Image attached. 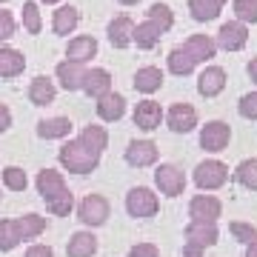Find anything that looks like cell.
Here are the masks:
<instances>
[{
    "instance_id": "cell-1",
    "label": "cell",
    "mask_w": 257,
    "mask_h": 257,
    "mask_svg": "<svg viewBox=\"0 0 257 257\" xmlns=\"http://www.w3.org/2000/svg\"><path fill=\"white\" fill-rule=\"evenodd\" d=\"M57 160H60V166H63L66 172H72V175H89V172H94V169L100 166V155H97V152H92L89 146H83L80 140H72V138L60 146Z\"/></svg>"
},
{
    "instance_id": "cell-2",
    "label": "cell",
    "mask_w": 257,
    "mask_h": 257,
    "mask_svg": "<svg viewBox=\"0 0 257 257\" xmlns=\"http://www.w3.org/2000/svg\"><path fill=\"white\" fill-rule=\"evenodd\" d=\"M217 243V223H197L189 220L186 226V246L183 257H203V251Z\"/></svg>"
},
{
    "instance_id": "cell-3",
    "label": "cell",
    "mask_w": 257,
    "mask_h": 257,
    "mask_svg": "<svg viewBox=\"0 0 257 257\" xmlns=\"http://www.w3.org/2000/svg\"><path fill=\"white\" fill-rule=\"evenodd\" d=\"M229 180V166L220 163V160H203L194 169V183L200 192H214V189H223Z\"/></svg>"
},
{
    "instance_id": "cell-4",
    "label": "cell",
    "mask_w": 257,
    "mask_h": 257,
    "mask_svg": "<svg viewBox=\"0 0 257 257\" xmlns=\"http://www.w3.org/2000/svg\"><path fill=\"white\" fill-rule=\"evenodd\" d=\"M157 209H160V200H157V194L152 189H146V186H135L126 194V211L132 217H155Z\"/></svg>"
},
{
    "instance_id": "cell-5",
    "label": "cell",
    "mask_w": 257,
    "mask_h": 257,
    "mask_svg": "<svg viewBox=\"0 0 257 257\" xmlns=\"http://www.w3.org/2000/svg\"><path fill=\"white\" fill-rule=\"evenodd\" d=\"M229 140H231V126L226 120H209L200 128V146L206 152H211V155L223 152V149L229 146Z\"/></svg>"
},
{
    "instance_id": "cell-6",
    "label": "cell",
    "mask_w": 257,
    "mask_h": 257,
    "mask_svg": "<svg viewBox=\"0 0 257 257\" xmlns=\"http://www.w3.org/2000/svg\"><path fill=\"white\" fill-rule=\"evenodd\" d=\"M77 217L86 226H103L109 220V200L103 194H86L77 206Z\"/></svg>"
},
{
    "instance_id": "cell-7",
    "label": "cell",
    "mask_w": 257,
    "mask_h": 257,
    "mask_svg": "<svg viewBox=\"0 0 257 257\" xmlns=\"http://www.w3.org/2000/svg\"><path fill=\"white\" fill-rule=\"evenodd\" d=\"M155 183L166 197H177V194H183V189H186V175L175 163H160L155 169Z\"/></svg>"
},
{
    "instance_id": "cell-8",
    "label": "cell",
    "mask_w": 257,
    "mask_h": 257,
    "mask_svg": "<svg viewBox=\"0 0 257 257\" xmlns=\"http://www.w3.org/2000/svg\"><path fill=\"white\" fill-rule=\"evenodd\" d=\"M223 214V203L214 194H194L189 203V217L197 223H217Z\"/></svg>"
},
{
    "instance_id": "cell-9",
    "label": "cell",
    "mask_w": 257,
    "mask_h": 257,
    "mask_svg": "<svg viewBox=\"0 0 257 257\" xmlns=\"http://www.w3.org/2000/svg\"><path fill=\"white\" fill-rule=\"evenodd\" d=\"M166 123L175 135H189L197 126V109L192 103H175L172 109L166 111Z\"/></svg>"
},
{
    "instance_id": "cell-10",
    "label": "cell",
    "mask_w": 257,
    "mask_h": 257,
    "mask_svg": "<svg viewBox=\"0 0 257 257\" xmlns=\"http://www.w3.org/2000/svg\"><path fill=\"white\" fill-rule=\"evenodd\" d=\"M214 43L220 49H226V52H240V49L248 43V26H243L240 20H229V23L220 26Z\"/></svg>"
},
{
    "instance_id": "cell-11",
    "label": "cell",
    "mask_w": 257,
    "mask_h": 257,
    "mask_svg": "<svg viewBox=\"0 0 257 257\" xmlns=\"http://www.w3.org/2000/svg\"><path fill=\"white\" fill-rule=\"evenodd\" d=\"M157 143H152V140H132L126 146V163L135 166V169H146V166H155L157 163Z\"/></svg>"
},
{
    "instance_id": "cell-12",
    "label": "cell",
    "mask_w": 257,
    "mask_h": 257,
    "mask_svg": "<svg viewBox=\"0 0 257 257\" xmlns=\"http://www.w3.org/2000/svg\"><path fill=\"white\" fill-rule=\"evenodd\" d=\"M35 186H37V192H40V197H43L46 203L69 192V186H66L63 175H60V172H55V169H43V172H37Z\"/></svg>"
},
{
    "instance_id": "cell-13",
    "label": "cell",
    "mask_w": 257,
    "mask_h": 257,
    "mask_svg": "<svg viewBox=\"0 0 257 257\" xmlns=\"http://www.w3.org/2000/svg\"><path fill=\"white\" fill-rule=\"evenodd\" d=\"M163 109H160V103L157 100H140L138 106H135V114H132V120H135V126L143 128V132H155V128H160V120H163Z\"/></svg>"
},
{
    "instance_id": "cell-14",
    "label": "cell",
    "mask_w": 257,
    "mask_h": 257,
    "mask_svg": "<svg viewBox=\"0 0 257 257\" xmlns=\"http://www.w3.org/2000/svg\"><path fill=\"white\" fill-rule=\"evenodd\" d=\"M86 66L83 63H72V60H63V63H57L55 69V77L60 80L66 92H83V80H86Z\"/></svg>"
},
{
    "instance_id": "cell-15",
    "label": "cell",
    "mask_w": 257,
    "mask_h": 257,
    "mask_svg": "<svg viewBox=\"0 0 257 257\" xmlns=\"http://www.w3.org/2000/svg\"><path fill=\"white\" fill-rule=\"evenodd\" d=\"M135 20L128 18V15H117V18L109 23V29H106V35H109V43L114 49H126L132 46V40H135Z\"/></svg>"
},
{
    "instance_id": "cell-16",
    "label": "cell",
    "mask_w": 257,
    "mask_h": 257,
    "mask_svg": "<svg viewBox=\"0 0 257 257\" xmlns=\"http://www.w3.org/2000/svg\"><path fill=\"white\" fill-rule=\"evenodd\" d=\"M97 55V40L92 35H77L69 40V46H66V60H72V63H89L92 57Z\"/></svg>"
},
{
    "instance_id": "cell-17",
    "label": "cell",
    "mask_w": 257,
    "mask_h": 257,
    "mask_svg": "<svg viewBox=\"0 0 257 257\" xmlns=\"http://www.w3.org/2000/svg\"><path fill=\"white\" fill-rule=\"evenodd\" d=\"M94 109H97V117L103 123H114V120H120L126 114V97L120 92H109V94H103V97H97Z\"/></svg>"
},
{
    "instance_id": "cell-18",
    "label": "cell",
    "mask_w": 257,
    "mask_h": 257,
    "mask_svg": "<svg viewBox=\"0 0 257 257\" xmlns=\"http://www.w3.org/2000/svg\"><path fill=\"white\" fill-rule=\"evenodd\" d=\"M223 89H226V72L220 66H206L197 77V92L203 97H217Z\"/></svg>"
},
{
    "instance_id": "cell-19",
    "label": "cell",
    "mask_w": 257,
    "mask_h": 257,
    "mask_svg": "<svg viewBox=\"0 0 257 257\" xmlns=\"http://www.w3.org/2000/svg\"><path fill=\"white\" fill-rule=\"evenodd\" d=\"M83 92L89 94V97H103V94L111 92V74L106 72V69H100V66H94V69H89L86 72V80H83Z\"/></svg>"
},
{
    "instance_id": "cell-20",
    "label": "cell",
    "mask_w": 257,
    "mask_h": 257,
    "mask_svg": "<svg viewBox=\"0 0 257 257\" xmlns=\"http://www.w3.org/2000/svg\"><path fill=\"white\" fill-rule=\"evenodd\" d=\"M163 69L160 66H140L135 72V89L140 94H155L160 86H163Z\"/></svg>"
},
{
    "instance_id": "cell-21",
    "label": "cell",
    "mask_w": 257,
    "mask_h": 257,
    "mask_svg": "<svg viewBox=\"0 0 257 257\" xmlns=\"http://www.w3.org/2000/svg\"><path fill=\"white\" fill-rule=\"evenodd\" d=\"M183 49L194 57V63H206V60H211V57L217 55V43L209 35H192L183 43Z\"/></svg>"
},
{
    "instance_id": "cell-22",
    "label": "cell",
    "mask_w": 257,
    "mask_h": 257,
    "mask_svg": "<svg viewBox=\"0 0 257 257\" xmlns=\"http://www.w3.org/2000/svg\"><path fill=\"white\" fill-rule=\"evenodd\" d=\"M77 23H80V12L74 9V6H57L52 12V32L60 37L72 35L74 29H77Z\"/></svg>"
},
{
    "instance_id": "cell-23",
    "label": "cell",
    "mask_w": 257,
    "mask_h": 257,
    "mask_svg": "<svg viewBox=\"0 0 257 257\" xmlns=\"http://www.w3.org/2000/svg\"><path fill=\"white\" fill-rule=\"evenodd\" d=\"M72 135V120L69 117H46L37 123V138L43 140H63Z\"/></svg>"
},
{
    "instance_id": "cell-24",
    "label": "cell",
    "mask_w": 257,
    "mask_h": 257,
    "mask_svg": "<svg viewBox=\"0 0 257 257\" xmlns=\"http://www.w3.org/2000/svg\"><path fill=\"white\" fill-rule=\"evenodd\" d=\"M55 83L49 80L46 74H37L35 80L29 83V100L35 103V106H49V103H55Z\"/></svg>"
},
{
    "instance_id": "cell-25",
    "label": "cell",
    "mask_w": 257,
    "mask_h": 257,
    "mask_svg": "<svg viewBox=\"0 0 257 257\" xmlns=\"http://www.w3.org/2000/svg\"><path fill=\"white\" fill-rule=\"evenodd\" d=\"M23 69H26L23 52L12 46H0V77H18V74H23Z\"/></svg>"
},
{
    "instance_id": "cell-26",
    "label": "cell",
    "mask_w": 257,
    "mask_h": 257,
    "mask_svg": "<svg viewBox=\"0 0 257 257\" xmlns=\"http://www.w3.org/2000/svg\"><path fill=\"white\" fill-rule=\"evenodd\" d=\"M94 251H97V237L92 231H74L69 237V246H66L69 257H92Z\"/></svg>"
},
{
    "instance_id": "cell-27",
    "label": "cell",
    "mask_w": 257,
    "mask_h": 257,
    "mask_svg": "<svg viewBox=\"0 0 257 257\" xmlns=\"http://www.w3.org/2000/svg\"><path fill=\"white\" fill-rule=\"evenodd\" d=\"M166 66H169V72L177 74V77H186V74H192L194 69H197L194 57L189 55L183 46H175L172 52H169V57H166Z\"/></svg>"
},
{
    "instance_id": "cell-28",
    "label": "cell",
    "mask_w": 257,
    "mask_h": 257,
    "mask_svg": "<svg viewBox=\"0 0 257 257\" xmlns=\"http://www.w3.org/2000/svg\"><path fill=\"white\" fill-rule=\"evenodd\" d=\"M83 143V146H89L92 152H97V155H103V149L109 146V132L103 126H97V123H92V126H86L80 132V138H77Z\"/></svg>"
},
{
    "instance_id": "cell-29",
    "label": "cell",
    "mask_w": 257,
    "mask_h": 257,
    "mask_svg": "<svg viewBox=\"0 0 257 257\" xmlns=\"http://www.w3.org/2000/svg\"><path fill=\"white\" fill-rule=\"evenodd\" d=\"M160 37H163V32L155 26V23H149V20H143V23H138L135 26V40L132 43H138V49H155L157 43H160Z\"/></svg>"
},
{
    "instance_id": "cell-30",
    "label": "cell",
    "mask_w": 257,
    "mask_h": 257,
    "mask_svg": "<svg viewBox=\"0 0 257 257\" xmlns=\"http://www.w3.org/2000/svg\"><path fill=\"white\" fill-rule=\"evenodd\" d=\"M234 180H237L243 189H248V192H257V157L240 160L237 169H234Z\"/></svg>"
},
{
    "instance_id": "cell-31",
    "label": "cell",
    "mask_w": 257,
    "mask_h": 257,
    "mask_svg": "<svg viewBox=\"0 0 257 257\" xmlns=\"http://www.w3.org/2000/svg\"><path fill=\"white\" fill-rule=\"evenodd\" d=\"M146 20H149V23H155V26L166 35L169 29L175 26V12L169 9L166 3H152V6H149V12H146Z\"/></svg>"
},
{
    "instance_id": "cell-32",
    "label": "cell",
    "mask_w": 257,
    "mask_h": 257,
    "mask_svg": "<svg viewBox=\"0 0 257 257\" xmlns=\"http://www.w3.org/2000/svg\"><path fill=\"white\" fill-rule=\"evenodd\" d=\"M18 226H20V237L23 240H35L40 237L43 231H46V217H40V214H23V217H18Z\"/></svg>"
},
{
    "instance_id": "cell-33",
    "label": "cell",
    "mask_w": 257,
    "mask_h": 257,
    "mask_svg": "<svg viewBox=\"0 0 257 257\" xmlns=\"http://www.w3.org/2000/svg\"><path fill=\"white\" fill-rule=\"evenodd\" d=\"M189 15H192L197 23H209V20H217L220 6L211 3V0H189Z\"/></svg>"
},
{
    "instance_id": "cell-34",
    "label": "cell",
    "mask_w": 257,
    "mask_h": 257,
    "mask_svg": "<svg viewBox=\"0 0 257 257\" xmlns=\"http://www.w3.org/2000/svg\"><path fill=\"white\" fill-rule=\"evenodd\" d=\"M20 226L18 220H0V251H12L20 243Z\"/></svg>"
},
{
    "instance_id": "cell-35",
    "label": "cell",
    "mask_w": 257,
    "mask_h": 257,
    "mask_svg": "<svg viewBox=\"0 0 257 257\" xmlns=\"http://www.w3.org/2000/svg\"><path fill=\"white\" fill-rule=\"evenodd\" d=\"M3 186H6L9 192H26V186H29L26 172H23L20 166H6V169H3Z\"/></svg>"
},
{
    "instance_id": "cell-36",
    "label": "cell",
    "mask_w": 257,
    "mask_h": 257,
    "mask_svg": "<svg viewBox=\"0 0 257 257\" xmlns=\"http://www.w3.org/2000/svg\"><path fill=\"white\" fill-rule=\"evenodd\" d=\"M20 12H23V29H26L29 35H40V29H43V18H40V12H37L35 0H26Z\"/></svg>"
},
{
    "instance_id": "cell-37",
    "label": "cell",
    "mask_w": 257,
    "mask_h": 257,
    "mask_svg": "<svg viewBox=\"0 0 257 257\" xmlns=\"http://www.w3.org/2000/svg\"><path fill=\"white\" fill-rule=\"evenodd\" d=\"M231 12H234V18L248 26V23H257V3L254 0H234L231 3Z\"/></svg>"
},
{
    "instance_id": "cell-38",
    "label": "cell",
    "mask_w": 257,
    "mask_h": 257,
    "mask_svg": "<svg viewBox=\"0 0 257 257\" xmlns=\"http://www.w3.org/2000/svg\"><path fill=\"white\" fill-rule=\"evenodd\" d=\"M46 209L52 211L55 217H69V211L74 209V194H72V192L60 194V197H55V200L46 203Z\"/></svg>"
},
{
    "instance_id": "cell-39",
    "label": "cell",
    "mask_w": 257,
    "mask_h": 257,
    "mask_svg": "<svg viewBox=\"0 0 257 257\" xmlns=\"http://www.w3.org/2000/svg\"><path fill=\"white\" fill-rule=\"evenodd\" d=\"M229 231H231V237L234 240H240V243H251V240H257V229L251 226V223H240V220H234V223H229Z\"/></svg>"
},
{
    "instance_id": "cell-40",
    "label": "cell",
    "mask_w": 257,
    "mask_h": 257,
    "mask_svg": "<svg viewBox=\"0 0 257 257\" xmlns=\"http://www.w3.org/2000/svg\"><path fill=\"white\" fill-rule=\"evenodd\" d=\"M237 111H240V117L257 120V92L243 94V97H240V103H237Z\"/></svg>"
},
{
    "instance_id": "cell-41",
    "label": "cell",
    "mask_w": 257,
    "mask_h": 257,
    "mask_svg": "<svg viewBox=\"0 0 257 257\" xmlns=\"http://www.w3.org/2000/svg\"><path fill=\"white\" fill-rule=\"evenodd\" d=\"M15 29H18L15 15H12L9 9H0V40H9V37L15 35Z\"/></svg>"
},
{
    "instance_id": "cell-42",
    "label": "cell",
    "mask_w": 257,
    "mask_h": 257,
    "mask_svg": "<svg viewBox=\"0 0 257 257\" xmlns=\"http://www.w3.org/2000/svg\"><path fill=\"white\" fill-rule=\"evenodd\" d=\"M128 257H160V248L155 243H138L128 248Z\"/></svg>"
},
{
    "instance_id": "cell-43",
    "label": "cell",
    "mask_w": 257,
    "mask_h": 257,
    "mask_svg": "<svg viewBox=\"0 0 257 257\" xmlns=\"http://www.w3.org/2000/svg\"><path fill=\"white\" fill-rule=\"evenodd\" d=\"M26 257H55L52 246H43V243H35V246L26 248Z\"/></svg>"
},
{
    "instance_id": "cell-44",
    "label": "cell",
    "mask_w": 257,
    "mask_h": 257,
    "mask_svg": "<svg viewBox=\"0 0 257 257\" xmlns=\"http://www.w3.org/2000/svg\"><path fill=\"white\" fill-rule=\"evenodd\" d=\"M12 126V109L6 103H0V132H9Z\"/></svg>"
},
{
    "instance_id": "cell-45",
    "label": "cell",
    "mask_w": 257,
    "mask_h": 257,
    "mask_svg": "<svg viewBox=\"0 0 257 257\" xmlns=\"http://www.w3.org/2000/svg\"><path fill=\"white\" fill-rule=\"evenodd\" d=\"M246 72H248V77H251V83L257 86V57H251V60H248Z\"/></svg>"
},
{
    "instance_id": "cell-46",
    "label": "cell",
    "mask_w": 257,
    "mask_h": 257,
    "mask_svg": "<svg viewBox=\"0 0 257 257\" xmlns=\"http://www.w3.org/2000/svg\"><path fill=\"white\" fill-rule=\"evenodd\" d=\"M246 257H257V240H251L246 246Z\"/></svg>"
},
{
    "instance_id": "cell-47",
    "label": "cell",
    "mask_w": 257,
    "mask_h": 257,
    "mask_svg": "<svg viewBox=\"0 0 257 257\" xmlns=\"http://www.w3.org/2000/svg\"><path fill=\"white\" fill-rule=\"evenodd\" d=\"M117 3H123V6H135V3H140V0H117Z\"/></svg>"
},
{
    "instance_id": "cell-48",
    "label": "cell",
    "mask_w": 257,
    "mask_h": 257,
    "mask_svg": "<svg viewBox=\"0 0 257 257\" xmlns=\"http://www.w3.org/2000/svg\"><path fill=\"white\" fill-rule=\"evenodd\" d=\"M211 3H217V6L223 9V3H229V0H211Z\"/></svg>"
},
{
    "instance_id": "cell-49",
    "label": "cell",
    "mask_w": 257,
    "mask_h": 257,
    "mask_svg": "<svg viewBox=\"0 0 257 257\" xmlns=\"http://www.w3.org/2000/svg\"><path fill=\"white\" fill-rule=\"evenodd\" d=\"M40 3H49V6H52V3H60V0H40Z\"/></svg>"
},
{
    "instance_id": "cell-50",
    "label": "cell",
    "mask_w": 257,
    "mask_h": 257,
    "mask_svg": "<svg viewBox=\"0 0 257 257\" xmlns=\"http://www.w3.org/2000/svg\"><path fill=\"white\" fill-rule=\"evenodd\" d=\"M0 3H6V0H0Z\"/></svg>"
},
{
    "instance_id": "cell-51",
    "label": "cell",
    "mask_w": 257,
    "mask_h": 257,
    "mask_svg": "<svg viewBox=\"0 0 257 257\" xmlns=\"http://www.w3.org/2000/svg\"><path fill=\"white\" fill-rule=\"evenodd\" d=\"M254 3H257V0H254Z\"/></svg>"
}]
</instances>
